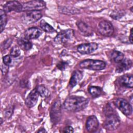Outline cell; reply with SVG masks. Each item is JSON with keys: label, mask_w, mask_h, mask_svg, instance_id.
<instances>
[{"label": "cell", "mask_w": 133, "mask_h": 133, "mask_svg": "<svg viewBox=\"0 0 133 133\" xmlns=\"http://www.w3.org/2000/svg\"><path fill=\"white\" fill-rule=\"evenodd\" d=\"M105 119L103 122V127L108 130L117 129L121 124V119L115 110L110 104H107L104 108Z\"/></svg>", "instance_id": "6da1fadb"}, {"label": "cell", "mask_w": 133, "mask_h": 133, "mask_svg": "<svg viewBox=\"0 0 133 133\" xmlns=\"http://www.w3.org/2000/svg\"><path fill=\"white\" fill-rule=\"evenodd\" d=\"M89 99L81 96H71L63 103L64 109L69 112H76L84 110L88 105Z\"/></svg>", "instance_id": "7a4b0ae2"}, {"label": "cell", "mask_w": 133, "mask_h": 133, "mask_svg": "<svg viewBox=\"0 0 133 133\" xmlns=\"http://www.w3.org/2000/svg\"><path fill=\"white\" fill-rule=\"evenodd\" d=\"M79 66L81 68L94 71L102 70L106 66V63L100 60L86 59L82 61Z\"/></svg>", "instance_id": "3957f363"}, {"label": "cell", "mask_w": 133, "mask_h": 133, "mask_svg": "<svg viewBox=\"0 0 133 133\" xmlns=\"http://www.w3.org/2000/svg\"><path fill=\"white\" fill-rule=\"evenodd\" d=\"M50 118L51 122L54 124H56L60 122L62 117L61 103L60 100L55 101L52 104L50 110Z\"/></svg>", "instance_id": "277c9868"}, {"label": "cell", "mask_w": 133, "mask_h": 133, "mask_svg": "<svg viewBox=\"0 0 133 133\" xmlns=\"http://www.w3.org/2000/svg\"><path fill=\"white\" fill-rule=\"evenodd\" d=\"M46 3L43 1L33 0L22 4V11H40L45 8Z\"/></svg>", "instance_id": "5b68a950"}, {"label": "cell", "mask_w": 133, "mask_h": 133, "mask_svg": "<svg viewBox=\"0 0 133 133\" xmlns=\"http://www.w3.org/2000/svg\"><path fill=\"white\" fill-rule=\"evenodd\" d=\"M114 104L115 107L124 115L129 116L132 114V105L126 99L122 98H116L114 101Z\"/></svg>", "instance_id": "8992f818"}, {"label": "cell", "mask_w": 133, "mask_h": 133, "mask_svg": "<svg viewBox=\"0 0 133 133\" xmlns=\"http://www.w3.org/2000/svg\"><path fill=\"white\" fill-rule=\"evenodd\" d=\"M42 14L40 11H26L22 14L21 20L23 23L29 25L34 23L41 19Z\"/></svg>", "instance_id": "52a82bcc"}, {"label": "cell", "mask_w": 133, "mask_h": 133, "mask_svg": "<svg viewBox=\"0 0 133 133\" xmlns=\"http://www.w3.org/2000/svg\"><path fill=\"white\" fill-rule=\"evenodd\" d=\"M74 32L72 29H68L60 31L55 37L54 41L58 44L65 43L74 37Z\"/></svg>", "instance_id": "ba28073f"}, {"label": "cell", "mask_w": 133, "mask_h": 133, "mask_svg": "<svg viewBox=\"0 0 133 133\" xmlns=\"http://www.w3.org/2000/svg\"><path fill=\"white\" fill-rule=\"evenodd\" d=\"M99 33L103 36H111L114 33V28L112 24L109 21H100L98 25Z\"/></svg>", "instance_id": "9c48e42d"}, {"label": "cell", "mask_w": 133, "mask_h": 133, "mask_svg": "<svg viewBox=\"0 0 133 133\" xmlns=\"http://www.w3.org/2000/svg\"><path fill=\"white\" fill-rule=\"evenodd\" d=\"M98 47L96 43H88L79 45L77 47L78 52L82 54H89L96 51Z\"/></svg>", "instance_id": "30bf717a"}, {"label": "cell", "mask_w": 133, "mask_h": 133, "mask_svg": "<svg viewBox=\"0 0 133 133\" xmlns=\"http://www.w3.org/2000/svg\"><path fill=\"white\" fill-rule=\"evenodd\" d=\"M3 10L6 13L11 11L20 12L22 11V4L17 1H9L4 5Z\"/></svg>", "instance_id": "8fae6325"}, {"label": "cell", "mask_w": 133, "mask_h": 133, "mask_svg": "<svg viewBox=\"0 0 133 133\" xmlns=\"http://www.w3.org/2000/svg\"><path fill=\"white\" fill-rule=\"evenodd\" d=\"M39 96V94L36 88L32 90L25 100V103L26 107L29 108L34 107L37 102Z\"/></svg>", "instance_id": "7c38bea8"}, {"label": "cell", "mask_w": 133, "mask_h": 133, "mask_svg": "<svg viewBox=\"0 0 133 133\" xmlns=\"http://www.w3.org/2000/svg\"><path fill=\"white\" fill-rule=\"evenodd\" d=\"M99 121L95 115H90L88 117L86 122V128L90 132L96 131L99 127Z\"/></svg>", "instance_id": "4fadbf2b"}, {"label": "cell", "mask_w": 133, "mask_h": 133, "mask_svg": "<svg viewBox=\"0 0 133 133\" xmlns=\"http://www.w3.org/2000/svg\"><path fill=\"white\" fill-rule=\"evenodd\" d=\"M132 65V60L129 58H124L122 61L117 63L115 72L119 73L130 69Z\"/></svg>", "instance_id": "5bb4252c"}, {"label": "cell", "mask_w": 133, "mask_h": 133, "mask_svg": "<svg viewBox=\"0 0 133 133\" xmlns=\"http://www.w3.org/2000/svg\"><path fill=\"white\" fill-rule=\"evenodd\" d=\"M120 86L125 87L132 88L133 87V76L131 74H126L121 76L118 81Z\"/></svg>", "instance_id": "9a60e30c"}, {"label": "cell", "mask_w": 133, "mask_h": 133, "mask_svg": "<svg viewBox=\"0 0 133 133\" xmlns=\"http://www.w3.org/2000/svg\"><path fill=\"white\" fill-rule=\"evenodd\" d=\"M43 32L41 30L37 28L32 27L28 29L24 33V36L29 39H33L38 38L42 35Z\"/></svg>", "instance_id": "2e32d148"}, {"label": "cell", "mask_w": 133, "mask_h": 133, "mask_svg": "<svg viewBox=\"0 0 133 133\" xmlns=\"http://www.w3.org/2000/svg\"><path fill=\"white\" fill-rule=\"evenodd\" d=\"M76 25L78 29L81 32L83 35L86 36H89L92 35L93 32L92 28L84 21H77L76 22Z\"/></svg>", "instance_id": "e0dca14e"}, {"label": "cell", "mask_w": 133, "mask_h": 133, "mask_svg": "<svg viewBox=\"0 0 133 133\" xmlns=\"http://www.w3.org/2000/svg\"><path fill=\"white\" fill-rule=\"evenodd\" d=\"M83 76V72L81 71L75 70L73 72L72 76L70 78L69 84L71 87L75 86L78 82H79L82 79Z\"/></svg>", "instance_id": "ac0fdd59"}, {"label": "cell", "mask_w": 133, "mask_h": 133, "mask_svg": "<svg viewBox=\"0 0 133 133\" xmlns=\"http://www.w3.org/2000/svg\"><path fill=\"white\" fill-rule=\"evenodd\" d=\"M17 43L19 47L23 50H29L32 48L33 44L30 39L25 37H21L18 39Z\"/></svg>", "instance_id": "d6986e66"}, {"label": "cell", "mask_w": 133, "mask_h": 133, "mask_svg": "<svg viewBox=\"0 0 133 133\" xmlns=\"http://www.w3.org/2000/svg\"><path fill=\"white\" fill-rule=\"evenodd\" d=\"M58 10L60 13L67 15H76L80 13L79 9L75 7L70 6H61L58 7Z\"/></svg>", "instance_id": "ffe728a7"}, {"label": "cell", "mask_w": 133, "mask_h": 133, "mask_svg": "<svg viewBox=\"0 0 133 133\" xmlns=\"http://www.w3.org/2000/svg\"><path fill=\"white\" fill-rule=\"evenodd\" d=\"M109 57L111 61L115 63H118L124 58V54L116 50L111 51L109 55Z\"/></svg>", "instance_id": "44dd1931"}, {"label": "cell", "mask_w": 133, "mask_h": 133, "mask_svg": "<svg viewBox=\"0 0 133 133\" xmlns=\"http://www.w3.org/2000/svg\"><path fill=\"white\" fill-rule=\"evenodd\" d=\"M0 25H1V29H0V32L2 33L7 24V17L6 15V12L2 9L0 10Z\"/></svg>", "instance_id": "7402d4cb"}, {"label": "cell", "mask_w": 133, "mask_h": 133, "mask_svg": "<svg viewBox=\"0 0 133 133\" xmlns=\"http://www.w3.org/2000/svg\"><path fill=\"white\" fill-rule=\"evenodd\" d=\"M39 25L41 28V29L44 31L45 32L49 33H52L54 32H55V29L50 25L48 23H47L46 21L44 20H42L39 22Z\"/></svg>", "instance_id": "603a6c76"}, {"label": "cell", "mask_w": 133, "mask_h": 133, "mask_svg": "<svg viewBox=\"0 0 133 133\" xmlns=\"http://www.w3.org/2000/svg\"><path fill=\"white\" fill-rule=\"evenodd\" d=\"M88 91L92 97L96 98L100 96L101 95L102 91V89L100 87L91 86L89 87Z\"/></svg>", "instance_id": "cb8c5ba5"}, {"label": "cell", "mask_w": 133, "mask_h": 133, "mask_svg": "<svg viewBox=\"0 0 133 133\" xmlns=\"http://www.w3.org/2000/svg\"><path fill=\"white\" fill-rule=\"evenodd\" d=\"M36 88L39 94V95L42 97H48L49 96V91L45 86L43 85H38Z\"/></svg>", "instance_id": "d4e9b609"}, {"label": "cell", "mask_w": 133, "mask_h": 133, "mask_svg": "<svg viewBox=\"0 0 133 133\" xmlns=\"http://www.w3.org/2000/svg\"><path fill=\"white\" fill-rule=\"evenodd\" d=\"M125 14V12L123 10L116 9L111 12L110 17L114 20H119L121 19Z\"/></svg>", "instance_id": "484cf974"}, {"label": "cell", "mask_w": 133, "mask_h": 133, "mask_svg": "<svg viewBox=\"0 0 133 133\" xmlns=\"http://www.w3.org/2000/svg\"><path fill=\"white\" fill-rule=\"evenodd\" d=\"M21 54V51L19 47L17 46L12 47L10 50V55L13 58L18 57Z\"/></svg>", "instance_id": "4316f807"}, {"label": "cell", "mask_w": 133, "mask_h": 133, "mask_svg": "<svg viewBox=\"0 0 133 133\" xmlns=\"http://www.w3.org/2000/svg\"><path fill=\"white\" fill-rule=\"evenodd\" d=\"M14 107L13 105H9L4 111V115L6 118H9L13 114Z\"/></svg>", "instance_id": "83f0119b"}, {"label": "cell", "mask_w": 133, "mask_h": 133, "mask_svg": "<svg viewBox=\"0 0 133 133\" xmlns=\"http://www.w3.org/2000/svg\"><path fill=\"white\" fill-rule=\"evenodd\" d=\"M12 43V39L11 38H7L5 41H4L2 44V46H1L2 49L4 50L8 49L11 46Z\"/></svg>", "instance_id": "f1b7e54d"}, {"label": "cell", "mask_w": 133, "mask_h": 133, "mask_svg": "<svg viewBox=\"0 0 133 133\" xmlns=\"http://www.w3.org/2000/svg\"><path fill=\"white\" fill-rule=\"evenodd\" d=\"M10 55H5L3 57V62L5 64L9 66L12 62V58Z\"/></svg>", "instance_id": "f546056e"}, {"label": "cell", "mask_w": 133, "mask_h": 133, "mask_svg": "<svg viewBox=\"0 0 133 133\" xmlns=\"http://www.w3.org/2000/svg\"><path fill=\"white\" fill-rule=\"evenodd\" d=\"M68 63L66 61H61L58 63V64L57 65V67L58 69L61 71H63L65 69V68L68 66Z\"/></svg>", "instance_id": "4dcf8cb0"}, {"label": "cell", "mask_w": 133, "mask_h": 133, "mask_svg": "<svg viewBox=\"0 0 133 133\" xmlns=\"http://www.w3.org/2000/svg\"><path fill=\"white\" fill-rule=\"evenodd\" d=\"M20 85L22 88H29L30 87V82L28 79H22L20 82Z\"/></svg>", "instance_id": "1f68e13d"}, {"label": "cell", "mask_w": 133, "mask_h": 133, "mask_svg": "<svg viewBox=\"0 0 133 133\" xmlns=\"http://www.w3.org/2000/svg\"><path fill=\"white\" fill-rule=\"evenodd\" d=\"M1 72L2 73L3 75H6L8 72V70H9V66L7 65L6 64H5L4 63H3L1 65Z\"/></svg>", "instance_id": "d6a6232c"}, {"label": "cell", "mask_w": 133, "mask_h": 133, "mask_svg": "<svg viewBox=\"0 0 133 133\" xmlns=\"http://www.w3.org/2000/svg\"><path fill=\"white\" fill-rule=\"evenodd\" d=\"M63 132H74V129L72 126H66L64 128L63 130Z\"/></svg>", "instance_id": "836d02e7"}, {"label": "cell", "mask_w": 133, "mask_h": 133, "mask_svg": "<svg viewBox=\"0 0 133 133\" xmlns=\"http://www.w3.org/2000/svg\"><path fill=\"white\" fill-rule=\"evenodd\" d=\"M129 40L131 44H132V29L131 28L130 30V35L129 36Z\"/></svg>", "instance_id": "e575fe53"}, {"label": "cell", "mask_w": 133, "mask_h": 133, "mask_svg": "<svg viewBox=\"0 0 133 133\" xmlns=\"http://www.w3.org/2000/svg\"><path fill=\"white\" fill-rule=\"evenodd\" d=\"M36 132H42V133H45V132H47V131L44 128L42 127V128H40L38 130H37Z\"/></svg>", "instance_id": "d590c367"}, {"label": "cell", "mask_w": 133, "mask_h": 133, "mask_svg": "<svg viewBox=\"0 0 133 133\" xmlns=\"http://www.w3.org/2000/svg\"><path fill=\"white\" fill-rule=\"evenodd\" d=\"M1 121V123H0V124H1V125H2V123H3V118H2V117L1 118V121Z\"/></svg>", "instance_id": "8d00e7d4"}, {"label": "cell", "mask_w": 133, "mask_h": 133, "mask_svg": "<svg viewBox=\"0 0 133 133\" xmlns=\"http://www.w3.org/2000/svg\"><path fill=\"white\" fill-rule=\"evenodd\" d=\"M132 7H131V8H130V10H131V12H132Z\"/></svg>", "instance_id": "74e56055"}]
</instances>
